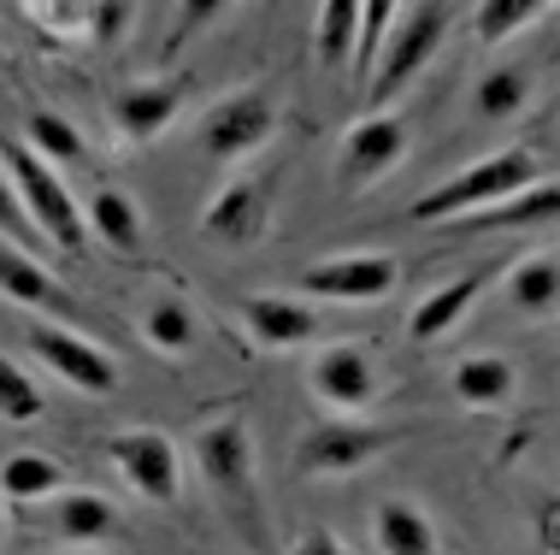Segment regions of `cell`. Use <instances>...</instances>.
I'll list each match as a JSON object with an SVG mask.
<instances>
[{
	"label": "cell",
	"mask_w": 560,
	"mask_h": 555,
	"mask_svg": "<svg viewBox=\"0 0 560 555\" xmlns=\"http://www.w3.org/2000/svg\"><path fill=\"white\" fill-rule=\"evenodd\" d=\"M195 473L213 497L231 508L236 520L260 514V449H254V426L236 414L213 419L195 431Z\"/></svg>",
	"instance_id": "obj_3"
},
{
	"label": "cell",
	"mask_w": 560,
	"mask_h": 555,
	"mask_svg": "<svg viewBox=\"0 0 560 555\" xmlns=\"http://www.w3.org/2000/svg\"><path fill=\"white\" fill-rule=\"evenodd\" d=\"M490 290V273H460V278H448V284H436L431 296H419L413 313H407V337L425 349V343H443L454 325L472 313V302Z\"/></svg>",
	"instance_id": "obj_16"
},
{
	"label": "cell",
	"mask_w": 560,
	"mask_h": 555,
	"mask_svg": "<svg viewBox=\"0 0 560 555\" xmlns=\"http://www.w3.org/2000/svg\"><path fill=\"white\" fill-rule=\"evenodd\" d=\"M555 213H560V189L549 177H537L532 189L508 195V201H495V207H478V213L460 219V224H472V231H542V224H555Z\"/></svg>",
	"instance_id": "obj_20"
},
{
	"label": "cell",
	"mask_w": 560,
	"mask_h": 555,
	"mask_svg": "<svg viewBox=\"0 0 560 555\" xmlns=\"http://www.w3.org/2000/svg\"><path fill=\"white\" fill-rule=\"evenodd\" d=\"M290 555H348V544H342L337 532H325V527H307V532L295 537Z\"/></svg>",
	"instance_id": "obj_34"
},
{
	"label": "cell",
	"mask_w": 560,
	"mask_h": 555,
	"mask_svg": "<svg viewBox=\"0 0 560 555\" xmlns=\"http://www.w3.org/2000/svg\"><path fill=\"white\" fill-rule=\"evenodd\" d=\"M271 130H278V101H271L266 89H236V95H224L207 107L195 142H201V154L213 160V166H231V160L260 154L271 142Z\"/></svg>",
	"instance_id": "obj_7"
},
{
	"label": "cell",
	"mask_w": 560,
	"mask_h": 555,
	"mask_svg": "<svg viewBox=\"0 0 560 555\" xmlns=\"http://www.w3.org/2000/svg\"><path fill=\"white\" fill-rule=\"evenodd\" d=\"M54 490H66V467H59L54 455H42V449H19V455L0 461V497L7 502H48Z\"/></svg>",
	"instance_id": "obj_24"
},
{
	"label": "cell",
	"mask_w": 560,
	"mask_h": 555,
	"mask_svg": "<svg viewBox=\"0 0 560 555\" xmlns=\"http://www.w3.org/2000/svg\"><path fill=\"white\" fill-rule=\"evenodd\" d=\"M0 236L7 243H30L36 236V224H30V213H24V201H19V189H12V177H7V166H0Z\"/></svg>",
	"instance_id": "obj_33"
},
{
	"label": "cell",
	"mask_w": 560,
	"mask_h": 555,
	"mask_svg": "<svg viewBox=\"0 0 560 555\" xmlns=\"http://www.w3.org/2000/svg\"><path fill=\"white\" fill-rule=\"evenodd\" d=\"M0 544H7V514H0Z\"/></svg>",
	"instance_id": "obj_35"
},
{
	"label": "cell",
	"mask_w": 560,
	"mask_h": 555,
	"mask_svg": "<svg viewBox=\"0 0 560 555\" xmlns=\"http://www.w3.org/2000/svg\"><path fill=\"white\" fill-rule=\"evenodd\" d=\"M224 7H231V0H177V7H172V30H165V48L177 54L189 36H201L213 19H224Z\"/></svg>",
	"instance_id": "obj_32"
},
{
	"label": "cell",
	"mask_w": 560,
	"mask_h": 555,
	"mask_svg": "<svg viewBox=\"0 0 560 555\" xmlns=\"http://www.w3.org/2000/svg\"><path fill=\"white\" fill-rule=\"evenodd\" d=\"M24 7H30V0H24Z\"/></svg>",
	"instance_id": "obj_36"
},
{
	"label": "cell",
	"mask_w": 560,
	"mask_h": 555,
	"mask_svg": "<svg viewBox=\"0 0 560 555\" xmlns=\"http://www.w3.org/2000/svg\"><path fill=\"white\" fill-rule=\"evenodd\" d=\"M448 42V7L443 0H419V7L396 12V24L384 30V48H377L372 71H366V113H384L407 83L436 59V48Z\"/></svg>",
	"instance_id": "obj_2"
},
{
	"label": "cell",
	"mask_w": 560,
	"mask_h": 555,
	"mask_svg": "<svg viewBox=\"0 0 560 555\" xmlns=\"http://www.w3.org/2000/svg\"><path fill=\"white\" fill-rule=\"evenodd\" d=\"M502 290H508V302L520 308L525 320H555V308H560V261H555V248H537V254H525V261H513Z\"/></svg>",
	"instance_id": "obj_18"
},
{
	"label": "cell",
	"mask_w": 560,
	"mask_h": 555,
	"mask_svg": "<svg viewBox=\"0 0 560 555\" xmlns=\"http://www.w3.org/2000/svg\"><path fill=\"white\" fill-rule=\"evenodd\" d=\"M142 337H148V349H160V355H189L195 337H201V313H195L184 296H160V302L142 308Z\"/></svg>",
	"instance_id": "obj_27"
},
{
	"label": "cell",
	"mask_w": 560,
	"mask_h": 555,
	"mask_svg": "<svg viewBox=\"0 0 560 555\" xmlns=\"http://www.w3.org/2000/svg\"><path fill=\"white\" fill-rule=\"evenodd\" d=\"M407 154V118L401 113H360L354 125L342 130L337 148V184L342 189H372L377 177H389Z\"/></svg>",
	"instance_id": "obj_9"
},
{
	"label": "cell",
	"mask_w": 560,
	"mask_h": 555,
	"mask_svg": "<svg viewBox=\"0 0 560 555\" xmlns=\"http://www.w3.org/2000/svg\"><path fill=\"white\" fill-rule=\"evenodd\" d=\"M537 177H542V160L532 148H495V154H483L472 166H460L454 177H443V184H431L413 207H407V219L413 224H460V219H472L478 207H495V201H508V195L532 189Z\"/></svg>",
	"instance_id": "obj_1"
},
{
	"label": "cell",
	"mask_w": 560,
	"mask_h": 555,
	"mask_svg": "<svg viewBox=\"0 0 560 555\" xmlns=\"http://www.w3.org/2000/svg\"><path fill=\"white\" fill-rule=\"evenodd\" d=\"M242 325L260 349H301L319 337V313L301 296H242Z\"/></svg>",
	"instance_id": "obj_15"
},
{
	"label": "cell",
	"mask_w": 560,
	"mask_h": 555,
	"mask_svg": "<svg viewBox=\"0 0 560 555\" xmlns=\"http://www.w3.org/2000/svg\"><path fill=\"white\" fill-rule=\"evenodd\" d=\"M372 537L384 555H436V527L419 502L407 497H384L372 508Z\"/></svg>",
	"instance_id": "obj_19"
},
{
	"label": "cell",
	"mask_w": 560,
	"mask_h": 555,
	"mask_svg": "<svg viewBox=\"0 0 560 555\" xmlns=\"http://www.w3.org/2000/svg\"><path fill=\"white\" fill-rule=\"evenodd\" d=\"M30 12L66 42H107L118 24V0H30Z\"/></svg>",
	"instance_id": "obj_22"
},
{
	"label": "cell",
	"mask_w": 560,
	"mask_h": 555,
	"mask_svg": "<svg viewBox=\"0 0 560 555\" xmlns=\"http://www.w3.org/2000/svg\"><path fill=\"white\" fill-rule=\"evenodd\" d=\"M54 508V532L66 537V544H101V537L118 532V508L101 497V490H54L48 497Z\"/></svg>",
	"instance_id": "obj_21"
},
{
	"label": "cell",
	"mask_w": 560,
	"mask_h": 555,
	"mask_svg": "<svg viewBox=\"0 0 560 555\" xmlns=\"http://www.w3.org/2000/svg\"><path fill=\"white\" fill-rule=\"evenodd\" d=\"M549 7H555V0H478V7H472L478 48H502V42H513L520 30H532Z\"/></svg>",
	"instance_id": "obj_28"
},
{
	"label": "cell",
	"mask_w": 560,
	"mask_h": 555,
	"mask_svg": "<svg viewBox=\"0 0 560 555\" xmlns=\"http://www.w3.org/2000/svg\"><path fill=\"white\" fill-rule=\"evenodd\" d=\"M101 455H107V467L125 478L142 502L172 508L177 497H184V455H177V443L165 438V431H154V426L113 431V438L101 443Z\"/></svg>",
	"instance_id": "obj_5"
},
{
	"label": "cell",
	"mask_w": 560,
	"mask_h": 555,
	"mask_svg": "<svg viewBox=\"0 0 560 555\" xmlns=\"http://www.w3.org/2000/svg\"><path fill=\"white\" fill-rule=\"evenodd\" d=\"M24 343H30V355H36L59 384L83 390V396H113V390H118V355H107L101 343H89L83 332H71V325L42 320V325H30V332H24Z\"/></svg>",
	"instance_id": "obj_8"
},
{
	"label": "cell",
	"mask_w": 560,
	"mask_h": 555,
	"mask_svg": "<svg viewBox=\"0 0 560 555\" xmlns=\"http://www.w3.org/2000/svg\"><path fill=\"white\" fill-rule=\"evenodd\" d=\"M307 390L330 414H366L377 402V390H384V379H377V361L366 343H325L307 361Z\"/></svg>",
	"instance_id": "obj_10"
},
{
	"label": "cell",
	"mask_w": 560,
	"mask_h": 555,
	"mask_svg": "<svg viewBox=\"0 0 560 555\" xmlns=\"http://www.w3.org/2000/svg\"><path fill=\"white\" fill-rule=\"evenodd\" d=\"M448 384H454V402H460V408L490 414V408H508V402L520 396V367H513L508 355H466Z\"/></svg>",
	"instance_id": "obj_17"
},
{
	"label": "cell",
	"mask_w": 560,
	"mask_h": 555,
	"mask_svg": "<svg viewBox=\"0 0 560 555\" xmlns=\"http://www.w3.org/2000/svg\"><path fill=\"white\" fill-rule=\"evenodd\" d=\"M271 231V189L260 177H231L201 213V236L213 248H254Z\"/></svg>",
	"instance_id": "obj_12"
},
{
	"label": "cell",
	"mask_w": 560,
	"mask_h": 555,
	"mask_svg": "<svg viewBox=\"0 0 560 555\" xmlns=\"http://www.w3.org/2000/svg\"><path fill=\"white\" fill-rule=\"evenodd\" d=\"M401 266L396 254H330V261H313L307 273H301V296H313V302H384L389 290H396Z\"/></svg>",
	"instance_id": "obj_11"
},
{
	"label": "cell",
	"mask_w": 560,
	"mask_h": 555,
	"mask_svg": "<svg viewBox=\"0 0 560 555\" xmlns=\"http://www.w3.org/2000/svg\"><path fill=\"white\" fill-rule=\"evenodd\" d=\"M83 224H89V236H101V248H113V254H136L142 248V207L130 201L125 189H95V201L83 207Z\"/></svg>",
	"instance_id": "obj_23"
},
{
	"label": "cell",
	"mask_w": 560,
	"mask_h": 555,
	"mask_svg": "<svg viewBox=\"0 0 560 555\" xmlns=\"http://www.w3.org/2000/svg\"><path fill=\"white\" fill-rule=\"evenodd\" d=\"M0 296L30 308V313H42V320H54V325H83L78 296H71L42 261H30L19 243H7V236H0Z\"/></svg>",
	"instance_id": "obj_13"
},
{
	"label": "cell",
	"mask_w": 560,
	"mask_h": 555,
	"mask_svg": "<svg viewBox=\"0 0 560 555\" xmlns=\"http://www.w3.org/2000/svg\"><path fill=\"white\" fill-rule=\"evenodd\" d=\"M396 12H401V0H360V36H354V54H348V66L360 71V83H366V71H372L377 48H384V30L396 24Z\"/></svg>",
	"instance_id": "obj_31"
},
{
	"label": "cell",
	"mask_w": 560,
	"mask_h": 555,
	"mask_svg": "<svg viewBox=\"0 0 560 555\" xmlns=\"http://www.w3.org/2000/svg\"><path fill=\"white\" fill-rule=\"evenodd\" d=\"M360 36V0H319V19H313V54H319L325 71L348 66Z\"/></svg>",
	"instance_id": "obj_29"
},
{
	"label": "cell",
	"mask_w": 560,
	"mask_h": 555,
	"mask_svg": "<svg viewBox=\"0 0 560 555\" xmlns=\"http://www.w3.org/2000/svg\"><path fill=\"white\" fill-rule=\"evenodd\" d=\"M0 166H7L12 189H19V201H24L30 224H36V236H48V243H59L66 254H83L89 248V224H83L78 195H71V184L48 166V160H36L24 142H12Z\"/></svg>",
	"instance_id": "obj_4"
},
{
	"label": "cell",
	"mask_w": 560,
	"mask_h": 555,
	"mask_svg": "<svg viewBox=\"0 0 560 555\" xmlns=\"http://www.w3.org/2000/svg\"><path fill=\"white\" fill-rule=\"evenodd\" d=\"M24 148L36 160H48L54 172L78 166V160H89V142L78 137V125H71L66 113H48V107H30L24 113Z\"/></svg>",
	"instance_id": "obj_26"
},
{
	"label": "cell",
	"mask_w": 560,
	"mask_h": 555,
	"mask_svg": "<svg viewBox=\"0 0 560 555\" xmlns=\"http://www.w3.org/2000/svg\"><path fill=\"white\" fill-rule=\"evenodd\" d=\"M42 408H48V396H42V384L30 379V372L12 361L7 349H0V419L7 426H36Z\"/></svg>",
	"instance_id": "obj_30"
},
{
	"label": "cell",
	"mask_w": 560,
	"mask_h": 555,
	"mask_svg": "<svg viewBox=\"0 0 560 555\" xmlns=\"http://www.w3.org/2000/svg\"><path fill=\"white\" fill-rule=\"evenodd\" d=\"M189 107V83L184 78H142L125 83L113 95V125L125 142H154L177 125V113Z\"/></svg>",
	"instance_id": "obj_14"
},
{
	"label": "cell",
	"mask_w": 560,
	"mask_h": 555,
	"mask_svg": "<svg viewBox=\"0 0 560 555\" xmlns=\"http://www.w3.org/2000/svg\"><path fill=\"white\" fill-rule=\"evenodd\" d=\"M389 443H396L389 426H366V419H354V414L319 419V426H307L295 443V473L301 478H348V473L372 467Z\"/></svg>",
	"instance_id": "obj_6"
},
{
	"label": "cell",
	"mask_w": 560,
	"mask_h": 555,
	"mask_svg": "<svg viewBox=\"0 0 560 555\" xmlns=\"http://www.w3.org/2000/svg\"><path fill=\"white\" fill-rule=\"evenodd\" d=\"M532 107V71L525 66H495L472 83V118L478 125H508Z\"/></svg>",
	"instance_id": "obj_25"
}]
</instances>
